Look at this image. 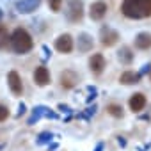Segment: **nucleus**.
Instances as JSON below:
<instances>
[{"label":"nucleus","mask_w":151,"mask_h":151,"mask_svg":"<svg viewBox=\"0 0 151 151\" xmlns=\"http://www.w3.org/2000/svg\"><path fill=\"white\" fill-rule=\"evenodd\" d=\"M55 50L60 53H71L73 50V37L69 34H60L55 39Z\"/></svg>","instance_id":"423d86ee"},{"label":"nucleus","mask_w":151,"mask_h":151,"mask_svg":"<svg viewBox=\"0 0 151 151\" xmlns=\"http://www.w3.org/2000/svg\"><path fill=\"white\" fill-rule=\"evenodd\" d=\"M9 117V109L6 105H0V121H6Z\"/></svg>","instance_id":"412c9836"},{"label":"nucleus","mask_w":151,"mask_h":151,"mask_svg":"<svg viewBox=\"0 0 151 151\" xmlns=\"http://www.w3.org/2000/svg\"><path fill=\"white\" fill-rule=\"evenodd\" d=\"M117 57H119L121 64H130V62L133 60V53H132V50H130L128 46H123V48L117 52Z\"/></svg>","instance_id":"dca6fc26"},{"label":"nucleus","mask_w":151,"mask_h":151,"mask_svg":"<svg viewBox=\"0 0 151 151\" xmlns=\"http://www.w3.org/2000/svg\"><path fill=\"white\" fill-rule=\"evenodd\" d=\"M107 112H109L110 116H114V117H123V107L117 105V103H110V105L107 107Z\"/></svg>","instance_id":"a211bd4d"},{"label":"nucleus","mask_w":151,"mask_h":151,"mask_svg":"<svg viewBox=\"0 0 151 151\" xmlns=\"http://www.w3.org/2000/svg\"><path fill=\"white\" fill-rule=\"evenodd\" d=\"M25 110H27V109H25V105L22 103V105H20V112H18V116H22V114H25Z\"/></svg>","instance_id":"5701e85b"},{"label":"nucleus","mask_w":151,"mask_h":151,"mask_svg":"<svg viewBox=\"0 0 151 151\" xmlns=\"http://www.w3.org/2000/svg\"><path fill=\"white\" fill-rule=\"evenodd\" d=\"M66 18L71 23H78L84 18V2L82 0H69L66 7Z\"/></svg>","instance_id":"7ed1b4c3"},{"label":"nucleus","mask_w":151,"mask_h":151,"mask_svg":"<svg viewBox=\"0 0 151 151\" xmlns=\"http://www.w3.org/2000/svg\"><path fill=\"white\" fill-rule=\"evenodd\" d=\"M9 41H11V46H13V50H14L16 53H27V52H30L32 46H34V41H32L30 34H29L25 29H16V30L13 32V36H11Z\"/></svg>","instance_id":"f03ea898"},{"label":"nucleus","mask_w":151,"mask_h":151,"mask_svg":"<svg viewBox=\"0 0 151 151\" xmlns=\"http://www.w3.org/2000/svg\"><path fill=\"white\" fill-rule=\"evenodd\" d=\"M149 68H151V66H149V64H146V66H144V68L140 69V75H144V73H147V71H149Z\"/></svg>","instance_id":"4be33fe9"},{"label":"nucleus","mask_w":151,"mask_h":151,"mask_svg":"<svg viewBox=\"0 0 151 151\" xmlns=\"http://www.w3.org/2000/svg\"><path fill=\"white\" fill-rule=\"evenodd\" d=\"M34 80L41 87H45V86L50 84V71H48L46 66H37L36 68V71H34Z\"/></svg>","instance_id":"9d476101"},{"label":"nucleus","mask_w":151,"mask_h":151,"mask_svg":"<svg viewBox=\"0 0 151 151\" xmlns=\"http://www.w3.org/2000/svg\"><path fill=\"white\" fill-rule=\"evenodd\" d=\"M78 82V77H77V73L71 71V69H66L60 73V86L64 89H73L75 86H77Z\"/></svg>","instance_id":"6e6552de"},{"label":"nucleus","mask_w":151,"mask_h":151,"mask_svg":"<svg viewBox=\"0 0 151 151\" xmlns=\"http://www.w3.org/2000/svg\"><path fill=\"white\" fill-rule=\"evenodd\" d=\"M119 144H121V146H123V147H124V146H126V140H124V139H123V137H119Z\"/></svg>","instance_id":"b1692460"},{"label":"nucleus","mask_w":151,"mask_h":151,"mask_svg":"<svg viewBox=\"0 0 151 151\" xmlns=\"http://www.w3.org/2000/svg\"><path fill=\"white\" fill-rule=\"evenodd\" d=\"M89 69L94 73V75H101L103 69H105V57L101 53H94L91 59H89Z\"/></svg>","instance_id":"f8f14e48"},{"label":"nucleus","mask_w":151,"mask_h":151,"mask_svg":"<svg viewBox=\"0 0 151 151\" xmlns=\"http://www.w3.org/2000/svg\"><path fill=\"white\" fill-rule=\"evenodd\" d=\"M135 48L139 50H149L151 48V34L149 32H140L135 37Z\"/></svg>","instance_id":"4468645a"},{"label":"nucleus","mask_w":151,"mask_h":151,"mask_svg":"<svg viewBox=\"0 0 151 151\" xmlns=\"http://www.w3.org/2000/svg\"><path fill=\"white\" fill-rule=\"evenodd\" d=\"M2 16H4V13H2V9H0V20H2Z\"/></svg>","instance_id":"a878e982"},{"label":"nucleus","mask_w":151,"mask_h":151,"mask_svg":"<svg viewBox=\"0 0 151 151\" xmlns=\"http://www.w3.org/2000/svg\"><path fill=\"white\" fill-rule=\"evenodd\" d=\"M62 2H64V0H48L50 9H52L53 13H59V11H60V7H62Z\"/></svg>","instance_id":"aec40b11"},{"label":"nucleus","mask_w":151,"mask_h":151,"mask_svg":"<svg viewBox=\"0 0 151 151\" xmlns=\"http://www.w3.org/2000/svg\"><path fill=\"white\" fill-rule=\"evenodd\" d=\"M41 6V0H18L16 2V11L20 14H30Z\"/></svg>","instance_id":"0eeeda50"},{"label":"nucleus","mask_w":151,"mask_h":151,"mask_svg":"<svg viewBox=\"0 0 151 151\" xmlns=\"http://www.w3.org/2000/svg\"><path fill=\"white\" fill-rule=\"evenodd\" d=\"M121 13L130 20H144L151 16V0H124Z\"/></svg>","instance_id":"f257e3e1"},{"label":"nucleus","mask_w":151,"mask_h":151,"mask_svg":"<svg viewBox=\"0 0 151 151\" xmlns=\"http://www.w3.org/2000/svg\"><path fill=\"white\" fill-rule=\"evenodd\" d=\"M107 11H109V6L103 2V0H98V2L91 4V9H89V16H91V20H94V22H101V20L105 18Z\"/></svg>","instance_id":"20e7f679"},{"label":"nucleus","mask_w":151,"mask_h":151,"mask_svg":"<svg viewBox=\"0 0 151 151\" xmlns=\"http://www.w3.org/2000/svg\"><path fill=\"white\" fill-rule=\"evenodd\" d=\"M117 39H119V34L114 29H110V27L101 29V45L103 46H114L117 43Z\"/></svg>","instance_id":"1a4fd4ad"},{"label":"nucleus","mask_w":151,"mask_h":151,"mask_svg":"<svg viewBox=\"0 0 151 151\" xmlns=\"http://www.w3.org/2000/svg\"><path fill=\"white\" fill-rule=\"evenodd\" d=\"M9 39H11V36H9V32H7V29H6L2 23H0V50L7 46Z\"/></svg>","instance_id":"f3484780"},{"label":"nucleus","mask_w":151,"mask_h":151,"mask_svg":"<svg viewBox=\"0 0 151 151\" xmlns=\"http://www.w3.org/2000/svg\"><path fill=\"white\" fill-rule=\"evenodd\" d=\"M93 46H94L93 36H89L87 32L78 34V41H77V48H78V52H82V53L91 52V50H93Z\"/></svg>","instance_id":"9b49d317"},{"label":"nucleus","mask_w":151,"mask_h":151,"mask_svg":"<svg viewBox=\"0 0 151 151\" xmlns=\"http://www.w3.org/2000/svg\"><path fill=\"white\" fill-rule=\"evenodd\" d=\"M101 149H103V144H101V142H100V144H98V146H96V149H94V151H101Z\"/></svg>","instance_id":"393cba45"},{"label":"nucleus","mask_w":151,"mask_h":151,"mask_svg":"<svg viewBox=\"0 0 151 151\" xmlns=\"http://www.w3.org/2000/svg\"><path fill=\"white\" fill-rule=\"evenodd\" d=\"M52 139H53V135H52L50 132H43V133L37 135V140H36V142H37V144H46V142H50Z\"/></svg>","instance_id":"6ab92c4d"},{"label":"nucleus","mask_w":151,"mask_h":151,"mask_svg":"<svg viewBox=\"0 0 151 151\" xmlns=\"http://www.w3.org/2000/svg\"><path fill=\"white\" fill-rule=\"evenodd\" d=\"M140 73H135V71H124L121 77H119V82L124 84V86H132V84H139L140 82Z\"/></svg>","instance_id":"2eb2a0df"},{"label":"nucleus","mask_w":151,"mask_h":151,"mask_svg":"<svg viewBox=\"0 0 151 151\" xmlns=\"http://www.w3.org/2000/svg\"><path fill=\"white\" fill-rule=\"evenodd\" d=\"M128 105H130V109H132L133 112H140V110L146 107V96H144L142 93H135V94H132Z\"/></svg>","instance_id":"ddd939ff"},{"label":"nucleus","mask_w":151,"mask_h":151,"mask_svg":"<svg viewBox=\"0 0 151 151\" xmlns=\"http://www.w3.org/2000/svg\"><path fill=\"white\" fill-rule=\"evenodd\" d=\"M7 86H9V89H11V93L14 96H22L23 84H22V77L16 71H9V75H7Z\"/></svg>","instance_id":"39448f33"}]
</instances>
